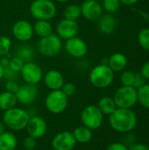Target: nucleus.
Listing matches in <instances>:
<instances>
[{"label": "nucleus", "mask_w": 149, "mask_h": 150, "mask_svg": "<svg viewBox=\"0 0 149 150\" xmlns=\"http://www.w3.org/2000/svg\"><path fill=\"white\" fill-rule=\"evenodd\" d=\"M109 122L112 128L119 133H129L137 125V117L131 109L117 108L109 115Z\"/></svg>", "instance_id": "f257e3e1"}, {"label": "nucleus", "mask_w": 149, "mask_h": 150, "mask_svg": "<svg viewBox=\"0 0 149 150\" xmlns=\"http://www.w3.org/2000/svg\"><path fill=\"white\" fill-rule=\"evenodd\" d=\"M29 119L30 115L25 110L15 106L11 109L4 111L3 122L11 130L20 131L25 128Z\"/></svg>", "instance_id": "f03ea898"}, {"label": "nucleus", "mask_w": 149, "mask_h": 150, "mask_svg": "<svg viewBox=\"0 0 149 150\" xmlns=\"http://www.w3.org/2000/svg\"><path fill=\"white\" fill-rule=\"evenodd\" d=\"M89 79L90 83L98 89L109 87L114 80V72L107 64H98L90 72Z\"/></svg>", "instance_id": "7ed1b4c3"}, {"label": "nucleus", "mask_w": 149, "mask_h": 150, "mask_svg": "<svg viewBox=\"0 0 149 150\" xmlns=\"http://www.w3.org/2000/svg\"><path fill=\"white\" fill-rule=\"evenodd\" d=\"M29 11L32 17L37 20H50L56 14V6L52 0H34Z\"/></svg>", "instance_id": "20e7f679"}, {"label": "nucleus", "mask_w": 149, "mask_h": 150, "mask_svg": "<svg viewBox=\"0 0 149 150\" xmlns=\"http://www.w3.org/2000/svg\"><path fill=\"white\" fill-rule=\"evenodd\" d=\"M62 48L61 39L55 33L40 38L37 44L38 52L45 57H54Z\"/></svg>", "instance_id": "39448f33"}, {"label": "nucleus", "mask_w": 149, "mask_h": 150, "mask_svg": "<svg viewBox=\"0 0 149 150\" xmlns=\"http://www.w3.org/2000/svg\"><path fill=\"white\" fill-rule=\"evenodd\" d=\"M68 104V98L61 90L51 91L45 98V106L53 114L62 113L67 109Z\"/></svg>", "instance_id": "423d86ee"}, {"label": "nucleus", "mask_w": 149, "mask_h": 150, "mask_svg": "<svg viewBox=\"0 0 149 150\" xmlns=\"http://www.w3.org/2000/svg\"><path fill=\"white\" fill-rule=\"evenodd\" d=\"M117 108L131 109L137 103V90L133 86H121L113 96Z\"/></svg>", "instance_id": "0eeeda50"}, {"label": "nucleus", "mask_w": 149, "mask_h": 150, "mask_svg": "<svg viewBox=\"0 0 149 150\" xmlns=\"http://www.w3.org/2000/svg\"><path fill=\"white\" fill-rule=\"evenodd\" d=\"M81 121L83 126L90 130L98 129L104 121V114L99 110L97 105H88L84 107L81 112Z\"/></svg>", "instance_id": "6e6552de"}, {"label": "nucleus", "mask_w": 149, "mask_h": 150, "mask_svg": "<svg viewBox=\"0 0 149 150\" xmlns=\"http://www.w3.org/2000/svg\"><path fill=\"white\" fill-rule=\"evenodd\" d=\"M19 73L25 83L29 84L36 85L43 78L42 69L33 62H25Z\"/></svg>", "instance_id": "1a4fd4ad"}, {"label": "nucleus", "mask_w": 149, "mask_h": 150, "mask_svg": "<svg viewBox=\"0 0 149 150\" xmlns=\"http://www.w3.org/2000/svg\"><path fill=\"white\" fill-rule=\"evenodd\" d=\"M11 32L14 38L21 42H26L30 40L34 34L32 25L25 19L16 21L12 25Z\"/></svg>", "instance_id": "9d476101"}, {"label": "nucleus", "mask_w": 149, "mask_h": 150, "mask_svg": "<svg viewBox=\"0 0 149 150\" xmlns=\"http://www.w3.org/2000/svg\"><path fill=\"white\" fill-rule=\"evenodd\" d=\"M76 143L72 132L63 131L54 136L52 140V148L54 150H73Z\"/></svg>", "instance_id": "9b49d317"}, {"label": "nucleus", "mask_w": 149, "mask_h": 150, "mask_svg": "<svg viewBox=\"0 0 149 150\" xmlns=\"http://www.w3.org/2000/svg\"><path fill=\"white\" fill-rule=\"evenodd\" d=\"M103 6L97 0H85L81 5L82 16L89 21H97L103 15Z\"/></svg>", "instance_id": "f8f14e48"}, {"label": "nucleus", "mask_w": 149, "mask_h": 150, "mask_svg": "<svg viewBox=\"0 0 149 150\" xmlns=\"http://www.w3.org/2000/svg\"><path fill=\"white\" fill-rule=\"evenodd\" d=\"M25 129L26 130L29 136L38 140L46 134L47 130V124L43 118L40 116H33L30 117Z\"/></svg>", "instance_id": "ddd939ff"}, {"label": "nucleus", "mask_w": 149, "mask_h": 150, "mask_svg": "<svg viewBox=\"0 0 149 150\" xmlns=\"http://www.w3.org/2000/svg\"><path fill=\"white\" fill-rule=\"evenodd\" d=\"M66 52L74 58H83L88 52V46L86 42L77 36L67 40L65 42Z\"/></svg>", "instance_id": "4468645a"}, {"label": "nucleus", "mask_w": 149, "mask_h": 150, "mask_svg": "<svg viewBox=\"0 0 149 150\" xmlns=\"http://www.w3.org/2000/svg\"><path fill=\"white\" fill-rule=\"evenodd\" d=\"M79 32V25L75 20L63 18L56 25V34L63 40H68L76 37Z\"/></svg>", "instance_id": "2eb2a0df"}, {"label": "nucleus", "mask_w": 149, "mask_h": 150, "mask_svg": "<svg viewBox=\"0 0 149 150\" xmlns=\"http://www.w3.org/2000/svg\"><path fill=\"white\" fill-rule=\"evenodd\" d=\"M17 101L22 105H30L38 97V88L34 84L25 83L20 85L15 93Z\"/></svg>", "instance_id": "dca6fc26"}, {"label": "nucleus", "mask_w": 149, "mask_h": 150, "mask_svg": "<svg viewBox=\"0 0 149 150\" xmlns=\"http://www.w3.org/2000/svg\"><path fill=\"white\" fill-rule=\"evenodd\" d=\"M44 83L45 85L49 90L56 91V90H61L65 82H64V77L60 71L56 69H51L45 74Z\"/></svg>", "instance_id": "f3484780"}, {"label": "nucleus", "mask_w": 149, "mask_h": 150, "mask_svg": "<svg viewBox=\"0 0 149 150\" xmlns=\"http://www.w3.org/2000/svg\"><path fill=\"white\" fill-rule=\"evenodd\" d=\"M107 65L113 72L122 71L127 65V58L122 53H114L108 58Z\"/></svg>", "instance_id": "a211bd4d"}, {"label": "nucleus", "mask_w": 149, "mask_h": 150, "mask_svg": "<svg viewBox=\"0 0 149 150\" xmlns=\"http://www.w3.org/2000/svg\"><path fill=\"white\" fill-rule=\"evenodd\" d=\"M98 28L104 34H112L116 29V19L112 15L102 16L98 19Z\"/></svg>", "instance_id": "6ab92c4d"}, {"label": "nucleus", "mask_w": 149, "mask_h": 150, "mask_svg": "<svg viewBox=\"0 0 149 150\" xmlns=\"http://www.w3.org/2000/svg\"><path fill=\"white\" fill-rule=\"evenodd\" d=\"M18 140L11 132L4 131L0 134V150H16Z\"/></svg>", "instance_id": "aec40b11"}, {"label": "nucleus", "mask_w": 149, "mask_h": 150, "mask_svg": "<svg viewBox=\"0 0 149 150\" xmlns=\"http://www.w3.org/2000/svg\"><path fill=\"white\" fill-rule=\"evenodd\" d=\"M72 133L76 142L80 144L89 143L92 140V137H93L92 130H90V128L84 126H80L78 127H76Z\"/></svg>", "instance_id": "412c9836"}, {"label": "nucleus", "mask_w": 149, "mask_h": 150, "mask_svg": "<svg viewBox=\"0 0 149 150\" xmlns=\"http://www.w3.org/2000/svg\"><path fill=\"white\" fill-rule=\"evenodd\" d=\"M32 27L34 33L40 38H43L53 33V26L48 20H37Z\"/></svg>", "instance_id": "4be33fe9"}, {"label": "nucleus", "mask_w": 149, "mask_h": 150, "mask_svg": "<svg viewBox=\"0 0 149 150\" xmlns=\"http://www.w3.org/2000/svg\"><path fill=\"white\" fill-rule=\"evenodd\" d=\"M17 102V98L14 93L6 91L0 93V109L4 112L15 107Z\"/></svg>", "instance_id": "5701e85b"}, {"label": "nucleus", "mask_w": 149, "mask_h": 150, "mask_svg": "<svg viewBox=\"0 0 149 150\" xmlns=\"http://www.w3.org/2000/svg\"><path fill=\"white\" fill-rule=\"evenodd\" d=\"M16 56H18L21 60H23V62L25 63L32 62V59L34 56V48L32 47V46L28 45V44L20 45L17 48Z\"/></svg>", "instance_id": "b1692460"}, {"label": "nucleus", "mask_w": 149, "mask_h": 150, "mask_svg": "<svg viewBox=\"0 0 149 150\" xmlns=\"http://www.w3.org/2000/svg\"><path fill=\"white\" fill-rule=\"evenodd\" d=\"M97 107L104 115H111L117 109V105L113 98L110 97H104L100 98L97 104Z\"/></svg>", "instance_id": "393cba45"}, {"label": "nucleus", "mask_w": 149, "mask_h": 150, "mask_svg": "<svg viewBox=\"0 0 149 150\" xmlns=\"http://www.w3.org/2000/svg\"><path fill=\"white\" fill-rule=\"evenodd\" d=\"M137 102L146 108L149 109V84L145 83L137 90Z\"/></svg>", "instance_id": "a878e982"}, {"label": "nucleus", "mask_w": 149, "mask_h": 150, "mask_svg": "<svg viewBox=\"0 0 149 150\" xmlns=\"http://www.w3.org/2000/svg\"><path fill=\"white\" fill-rule=\"evenodd\" d=\"M63 15H64V18L76 21L82 16L81 6L76 4H69L65 8Z\"/></svg>", "instance_id": "bb28decb"}, {"label": "nucleus", "mask_w": 149, "mask_h": 150, "mask_svg": "<svg viewBox=\"0 0 149 150\" xmlns=\"http://www.w3.org/2000/svg\"><path fill=\"white\" fill-rule=\"evenodd\" d=\"M138 43L145 50L149 51V27L143 28L138 33Z\"/></svg>", "instance_id": "cd10ccee"}, {"label": "nucleus", "mask_w": 149, "mask_h": 150, "mask_svg": "<svg viewBox=\"0 0 149 150\" xmlns=\"http://www.w3.org/2000/svg\"><path fill=\"white\" fill-rule=\"evenodd\" d=\"M11 40L7 36H0V57L5 56L10 53Z\"/></svg>", "instance_id": "c85d7f7f"}, {"label": "nucleus", "mask_w": 149, "mask_h": 150, "mask_svg": "<svg viewBox=\"0 0 149 150\" xmlns=\"http://www.w3.org/2000/svg\"><path fill=\"white\" fill-rule=\"evenodd\" d=\"M120 1L119 0H103V9L105 10L109 13L116 12L120 7Z\"/></svg>", "instance_id": "c756f323"}, {"label": "nucleus", "mask_w": 149, "mask_h": 150, "mask_svg": "<svg viewBox=\"0 0 149 150\" xmlns=\"http://www.w3.org/2000/svg\"><path fill=\"white\" fill-rule=\"evenodd\" d=\"M135 79V73L130 70H126L121 74L120 82L122 86H133Z\"/></svg>", "instance_id": "7c9ffc66"}, {"label": "nucleus", "mask_w": 149, "mask_h": 150, "mask_svg": "<svg viewBox=\"0 0 149 150\" xmlns=\"http://www.w3.org/2000/svg\"><path fill=\"white\" fill-rule=\"evenodd\" d=\"M25 62H23V60H21L19 57L18 56H14L11 57L10 59V62H9V68L11 69L13 71L19 73L20 70L22 69L23 66H24Z\"/></svg>", "instance_id": "2f4dec72"}, {"label": "nucleus", "mask_w": 149, "mask_h": 150, "mask_svg": "<svg viewBox=\"0 0 149 150\" xmlns=\"http://www.w3.org/2000/svg\"><path fill=\"white\" fill-rule=\"evenodd\" d=\"M61 91L64 93V95L68 98H70L72 96H74L76 92V85L71 83V82H67L64 83V84L62 85Z\"/></svg>", "instance_id": "473e14b6"}, {"label": "nucleus", "mask_w": 149, "mask_h": 150, "mask_svg": "<svg viewBox=\"0 0 149 150\" xmlns=\"http://www.w3.org/2000/svg\"><path fill=\"white\" fill-rule=\"evenodd\" d=\"M37 146V140L32 136H27L25 138L23 142V147L24 149L26 150H34V149Z\"/></svg>", "instance_id": "72a5a7b5"}, {"label": "nucleus", "mask_w": 149, "mask_h": 150, "mask_svg": "<svg viewBox=\"0 0 149 150\" xmlns=\"http://www.w3.org/2000/svg\"><path fill=\"white\" fill-rule=\"evenodd\" d=\"M19 85L18 84V83L15 80H8L5 83V91L11 92V93H16L18 89Z\"/></svg>", "instance_id": "f704fd0d"}, {"label": "nucleus", "mask_w": 149, "mask_h": 150, "mask_svg": "<svg viewBox=\"0 0 149 150\" xmlns=\"http://www.w3.org/2000/svg\"><path fill=\"white\" fill-rule=\"evenodd\" d=\"M18 74L17 72L13 71L11 69H10L9 67L4 69V77L8 81V80H15L18 77Z\"/></svg>", "instance_id": "c9c22d12"}, {"label": "nucleus", "mask_w": 149, "mask_h": 150, "mask_svg": "<svg viewBox=\"0 0 149 150\" xmlns=\"http://www.w3.org/2000/svg\"><path fill=\"white\" fill-rule=\"evenodd\" d=\"M145 83H146V79L141 74H135V79H134V83L133 86L136 90H138L139 88L143 86Z\"/></svg>", "instance_id": "e433bc0d"}, {"label": "nucleus", "mask_w": 149, "mask_h": 150, "mask_svg": "<svg viewBox=\"0 0 149 150\" xmlns=\"http://www.w3.org/2000/svg\"><path fill=\"white\" fill-rule=\"evenodd\" d=\"M107 150H128V148L126 144L121 142H113L109 145Z\"/></svg>", "instance_id": "4c0bfd02"}, {"label": "nucleus", "mask_w": 149, "mask_h": 150, "mask_svg": "<svg viewBox=\"0 0 149 150\" xmlns=\"http://www.w3.org/2000/svg\"><path fill=\"white\" fill-rule=\"evenodd\" d=\"M146 80H149V62H145L141 69V73H140Z\"/></svg>", "instance_id": "58836bf2"}, {"label": "nucleus", "mask_w": 149, "mask_h": 150, "mask_svg": "<svg viewBox=\"0 0 149 150\" xmlns=\"http://www.w3.org/2000/svg\"><path fill=\"white\" fill-rule=\"evenodd\" d=\"M128 150H149V148L148 146L144 145V144H133L131 146L130 149H128Z\"/></svg>", "instance_id": "ea45409f"}, {"label": "nucleus", "mask_w": 149, "mask_h": 150, "mask_svg": "<svg viewBox=\"0 0 149 150\" xmlns=\"http://www.w3.org/2000/svg\"><path fill=\"white\" fill-rule=\"evenodd\" d=\"M9 62H10V59H9V58H7L6 56L1 57V59H0V64H1L4 69L7 68V67H9Z\"/></svg>", "instance_id": "a19ab883"}, {"label": "nucleus", "mask_w": 149, "mask_h": 150, "mask_svg": "<svg viewBox=\"0 0 149 150\" xmlns=\"http://www.w3.org/2000/svg\"><path fill=\"white\" fill-rule=\"evenodd\" d=\"M121 4H124L126 5H133L136 4L139 0H119Z\"/></svg>", "instance_id": "79ce46f5"}, {"label": "nucleus", "mask_w": 149, "mask_h": 150, "mask_svg": "<svg viewBox=\"0 0 149 150\" xmlns=\"http://www.w3.org/2000/svg\"><path fill=\"white\" fill-rule=\"evenodd\" d=\"M4 129H5V125L4 124L3 121L0 120V134L4 132Z\"/></svg>", "instance_id": "37998d69"}, {"label": "nucleus", "mask_w": 149, "mask_h": 150, "mask_svg": "<svg viewBox=\"0 0 149 150\" xmlns=\"http://www.w3.org/2000/svg\"><path fill=\"white\" fill-rule=\"evenodd\" d=\"M4 68L0 64V80L4 78Z\"/></svg>", "instance_id": "c03bdc74"}, {"label": "nucleus", "mask_w": 149, "mask_h": 150, "mask_svg": "<svg viewBox=\"0 0 149 150\" xmlns=\"http://www.w3.org/2000/svg\"><path fill=\"white\" fill-rule=\"evenodd\" d=\"M55 1L58 2V3H66V2H68L69 0H55Z\"/></svg>", "instance_id": "a18cd8bd"}, {"label": "nucleus", "mask_w": 149, "mask_h": 150, "mask_svg": "<svg viewBox=\"0 0 149 150\" xmlns=\"http://www.w3.org/2000/svg\"><path fill=\"white\" fill-rule=\"evenodd\" d=\"M49 150H54V149H49Z\"/></svg>", "instance_id": "49530a36"}, {"label": "nucleus", "mask_w": 149, "mask_h": 150, "mask_svg": "<svg viewBox=\"0 0 149 150\" xmlns=\"http://www.w3.org/2000/svg\"><path fill=\"white\" fill-rule=\"evenodd\" d=\"M24 150H26V149H24Z\"/></svg>", "instance_id": "de8ad7c7"}]
</instances>
